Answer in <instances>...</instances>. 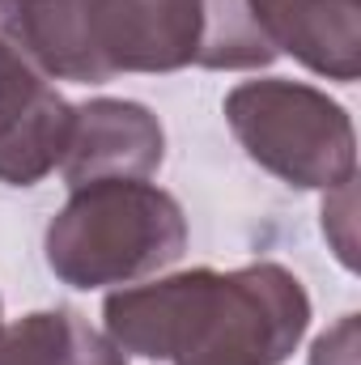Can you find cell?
Returning a JSON list of instances; mask_svg holds the SVG:
<instances>
[{
  "mask_svg": "<svg viewBox=\"0 0 361 365\" xmlns=\"http://www.w3.org/2000/svg\"><path fill=\"white\" fill-rule=\"evenodd\" d=\"M102 323L145 361L285 365L310 327V293L272 259L234 272L191 268L106 293Z\"/></svg>",
  "mask_w": 361,
  "mask_h": 365,
  "instance_id": "6da1fadb",
  "label": "cell"
},
{
  "mask_svg": "<svg viewBox=\"0 0 361 365\" xmlns=\"http://www.w3.org/2000/svg\"><path fill=\"white\" fill-rule=\"evenodd\" d=\"M0 38L47 81L179 73L195 64L200 0H0Z\"/></svg>",
  "mask_w": 361,
  "mask_h": 365,
  "instance_id": "7a4b0ae2",
  "label": "cell"
},
{
  "mask_svg": "<svg viewBox=\"0 0 361 365\" xmlns=\"http://www.w3.org/2000/svg\"><path fill=\"white\" fill-rule=\"evenodd\" d=\"M183 251V204L149 179H102L73 187L43 234L51 276L81 293L141 284L179 264Z\"/></svg>",
  "mask_w": 361,
  "mask_h": 365,
  "instance_id": "3957f363",
  "label": "cell"
},
{
  "mask_svg": "<svg viewBox=\"0 0 361 365\" xmlns=\"http://www.w3.org/2000/svg\"><path fill=\"white\" fill-rule=\"evenodd\" d=\"M225 123L243 153L298 191H336L357 179L349 110L306 81H243L225 93Z\"/></svg>",
  "mask_w": 361,
  "mask_h": 365,
  "instance_id": "277c9868",
  "label": "cell"
},
{
  "mask_svg": "<svg viewBox=\"0 0 361 365\" xmlns=\"http://www.w3.org/2000/svg\"><path fill=\"white\" fill-rule=\"evenodd\" d=\"M73 102L0 38V182L34 187L64 158Z\"/></svg>",
  "mask_w": 361,
  "mask_h": 365,
  "instance_id": "5b68a950",
  "label": "cell"
},
{
  "mask_svg": "<svg viewBox=\"0 0 361 365\" xmlns=\"http://www.w3.org/2000/svg\"><path fill=\"white\" fill-rule=\"evenodd\" d=\"M166 158V128L145 102L90 98L73 106L60 175L73 187L102 179H149Z\"/></svg>",
  "mask_w": 361,
  "mask_h": 365,
  "instance_id": "8992f818",
  "label": "cell"
},
{
  "mask_svg": "<svg viewBox=\"0 0 361 365\" xmlns=\"http://www.w3.org/2000/svg\"><path fill=\"white\" fill-rule=\"evenodd\" d=\"M251 13L276 56H293L327 81L353 86L361 77L357 0H251Z\"/></svg>",
  "mask_w": 361,
  "mask_h": 365,
  "instance_id": "52a82bcc",
  "label": "cell"
},
{
  "mask_svg": "<svg viewBox=\"0 0 361 365\" xmlns=\"http://www.w3.org/2000/svg\"><path fill=\"white\" fill-rule=\"evenodd\" d=\"M0 365H128V353L73 310H34L0 327Z\"/></svg>",
  "mask_w": 361,
  "mask_h": 365,
  "instance_id": "ba28073f",
  "label": "cell"
},
{
  "mask_svg": "<svg viewBox=\"0 0 361 365\" xmlns=\"http://www.w3.org/2000/svg\"><path fill=\"white\" fill-rule=\"evenodd\" d=\"M272 60L276 51L251 13V0H200L195 68L255 73V68H268Z\"/></svg>",
  "mask_w": 361,
  "mask_h": 365,
  "instance_id": "9c48e42d",
  "label": "cell"
},
{
  "mask_svg": "<svg viewBox=\"0 0 361 365\" xmlns=\"http://www.w3.org/2000/svg\"><path fill=\"white\" fill-rule=\"evenodd\" d=\"M310 365H357V314H345L315 340Z\"/></svg>",
  "mask_w": 361,
  "mask_h": 365,
  "instance_id": "30bf717a",
  "label": "cell"
},
{
  "mask_svg": "<svg viewBox=\"0 0 361 365\" xmlns=\"http://www.w3.org/2000/svg\"><path fill=\"white\" fill-rule=\"evenodd\" d=\"M0 327H4V323H0Z\"/></svg>",
  "mask_w": 361,
  "mask_h": 365,
  "instance_id": "8fae6325",
  "label": "cell"
}]
</instances>
